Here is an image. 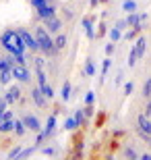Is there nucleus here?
Segmentation results:
<instances>
[{"label":"nucleus","mask_w":151,"mask_h":160,"mask_svg":"<svg viewBox=\"0 0 151 160\" xmlns=\"http://www.w3.org/2000/svg\"><path fill=\"white\" fill-rule=\"evenodd\" d=\"M0 48L6 54H27L29 52L17 29H4L0 33Z\"/></svg>","instance_id":"f257e3e1"},{"label":"nucleus","mask_w":151,"mask_h":160,"mask_svg":"<svg viewBox=\"0 0 151 160\" xmlns=\"http://www.w3.org/2000/svg\"><path fill=\"white\" fill-rule=\"evenodd\" d=\"M33 33H35V38H37V44H40V52L44 54L46 58L58 54V48L54 44V38H52V33L46 29V25H37Z\"/></svg>","instance_id":"f03ea898"},{"label":"nucleus","mask_w":151,"mask_h":160,"mask_svg":"<svg viewBox=\"0 0 151 160\" xmlns=\"http://www.w3.org/2000/svg\"><path fill=\"white\" fill-rule=\"evenodd\" d=\"M31 6L35 8V15L40 21H46L50 17H56V4L48 2V0H29Z\"/></svg>","instance_id":"7ed1b4c3"},{"label":"nucleus","mask_w":151,"mask_h":160,"mask_svg":"<svg viewBox=\"0 0 151 160\" xmlns=\"http://www.w3.org/2000/svg\"><path fill=\"white\" fill-rule=\"evenodd\" d=\"M145 50H147V38H137V42L133 44V48H130V52H128V67H134L137 62H139L143 56H145Z\"/></svg>","instance_id":"20e7f679"},{"label":"nucleus","mask_w":151,"mask_h":160,"mask_svg":"<svg viewBox=\"0 0 151 160\" xmlns=\"http://www.w3.org/2000/svg\"><path fill=\"white\" fill-rule=\"evenodd\" d=\"M19 36H21V40H23V44L27 46V50H29L31 54H37L40 52V44H37V38H35V33H31L29 29H25V27H17Z\"/></svg>","instance_id":"39448f33"},{"label":"nucleus","mask_w":151,"mask_h":160,"mask_svg":"<svg viewBox=\"0 0 151 160\" xmlns=\"http://www.w3.org/2000/svg\"><path fill=\"white\" fill-rule=\"evenodd\" d=\"M11 69H12V77H15V81H19V83H29L31 81V71L27 69L25 62H12Z\"/></svg>","instance_id":"423d86ee"},{"label":"nucleus","mask_w":151,"mask_h":160,"mask_svg":"<svg viewBox=\"0 0 151 160\" xmlns=\"http://www.w3.org/2000/svg\"><path fill=\"white\" fill-rule=\"evenodd\" d=\"M29 98H31V102H33L35 106L37 108H41V110H44V108H48V98H46V94H44V92H41V88L40 85H35V88H31V92H29Z\"/></svg>","instance_id":"0eeeda50"},{"label":"nucleus","mask_w":151,"mask_h":160,"mask_svg":"<svg viewBox=\"0 0 151 160\" xmlns=\"http://www.w3.org/2000/svg\"><path fill=\"white\" fill-rule=\"evenodd\" d=\"M21 119H23V123L27 125V129L31 131V133H40L41 129H44V127H41V121L37 119V114H31V112H25L23 117H21Z\"/></svg>","instance_id":"6e6552de"},{"label":"nucleus","mask_w":151,"mask_h":160,"mask_svg":"<svg viewBox=\"0 0 151 160\" xmlns=\"http://www.w3.org/2000/svg\"><path fill=\"white\" fill-rule=\"evenodd\" d=\"M21 88L19 85H8V89H6V94H4V98H6V102L8 104H17L19 100H21Z\"/></svg>","instance_id":"1a4fd4ad"},{"label":"nucleus","mask_w":151,"mask_h":160,"mask_svg":"<svg viewBox=\"0 0 151 160\" xmlns=\"http://www.w3.org/2000/svg\"><path fill=\"white\" fill-rule=\"evenodd\" d=\"M137 131H141V133H149L151 135V119L145 112L137 117Z\"/></svg>","instance_id":"9d476101"},{"label":"nucleus","mask_w":151,"mask_h":160,"mask_svg":"<svg viewBox=\"0 0 151 160\" xmlns=\"http://www.w3.org/2000/svg\"><path fill=\"white\" fill-rule=\"evenodd\" d=\"M44 25H46V29L50 31V33H60V29H62V21H60L58 17H50L44 21Z\"/></svg>","instance_id":"9b49d317"},{"label":"nucleus","mask_w":151,"mask_h":160,"mask_svg":"<svg viewBox=\"0 0 151 160\" xmlns=\"http://www.w3.org/2000/svg\"><path fill=\"white\" fill-rule=\"evenodd\" d=\"M83 29H85V36H87L89 40H93V38H95V25H93V19L91 17H85V19H83Z\"/></svg>","instance_id":"f8f14e48"},{"label":"nucleus","mask_w":151,"mask_h":160,"mask_svg":"<svg viewBox=\"0 0 151 160\" xmlns=\"http://www.w3.org/2000/svg\"><path fill=\"white\" fill-rule=\"evenodd\" d=\"M54 129H56V117H54V114H50V117H48V123H46V127H44V135L46 137H52V133H54Z\"/></svg>","instance_id":"ddd939ff"},{"label":"nucleus","mask_w":151,"mask_h":160,"mask_svg":"<svg viewBox=\"0 0 151 160\" xmlns=\"http://www.w3.org/2000/svg\"><path fill=\"white\" fill-rule=\"evenodd\" d=\"M27 131H29V129H27V125L23 123V119H15V131H12L15 135H17V137H23Z\"/></svg>","instance_id":"4468645a"},{"label":"nucleus","mask_w":151,"mask_h":160,"mask_svg":"<svg viewBox=\"0 0 151 160\" xmlns=\"http://www.w3.org/2000/svg\"><path fill=\"white\" fill-rule=\"evenodd\" d=\"M54 44H56V48H58V52H62L64 48H66V44H68V38H66V33H56V38H54Z\"/></svg>","instance_id":"2eb2a0df"},{"label":"nucleus","mask_w":151,"mask_h":160,"mask_svg":"<svg viewBox=\"0 0 151 160\" xmlns=\"http://www.w3.org/2000/svg\"><path fill=\"white\" fill-rule=\"evenodd\" d=\"M15 131V119H4L0 123V133H12Z\"/></svg>","instance_id":"dca6fc26"},{"label":"nucleus","mask_w":151,"mask_h":160,"mask_svg":"<svg viewBox=\"0 0 151 160\" xmlns=\"http://www.w3.org/2000/svg\"><path fill=\"white\" fill-rule=\"evenodd\" d=\"M12 69H4V71H0V83L2 85H11V81H12Z\"/></svg>","instance_id":"f3484780"},{"label":"nucleus","mask_w":151,"mask_h":160,"mask_svg":"<svg viewBox=\"0 0 151 160\" xmlns=\"http://www.w3.org/2000/svg\"><path fill=\"white\" fill-rule=\"evenodd\" d=\"M126 23H128V27H139V23H141V15H139L137 11H134V12H128Z\"/></svg>","instance_id":"a211bd4d"},{"label":"nucleus","mask_w":151,"mask_h":160,"mask_svg":"<svg viewBox=\"0 0 151 160\" xmlns=\"http://www.w3.org/2000/svg\"><path fill=\"white\" fill-rule=\"evenodd\" d=\"M60 98H62V102H68V100H70V81H64V83H62Z\"/></svg>","instance_id":"6ab92c4d"},{"label":"nucleus","mask_w":151,"mask_h":160,"mask_svg":"<svg viewBox=\"0 0 151 160\" xmlns=\"http://www.w3.org/2000/svg\"><path fill=\"white\" fill-rule=\"evenodd\" d=\"M141 96L145 98V100H149L151 98V75L145 79V83H143V89H141Z\"/></svg>","instance_id":"aec40b11"},{"label":"nucleus","mask_w":151,"mask_h":160,"mask_svg":"<svg viewBox=\"0 0 151 160\" xmlns=\"http://www.w3.org/2000/svg\"><path fill=\"white\" fill-rule=\"evenodd\" d=\"M85 75H87V77H93V75H95V62H93V58L85 60Z\"/></svg>","instance_id":"412c9836"},{"label":"nucleus","mask_w":151,"mask_h":160,"mask_svg":"<svg viewBox=\"0 0 151 160\" xmlns=\"http://www.w3.org/2000/svg\"><path fill=\"white\" fill-rule=\"evenodd\" d=\"M120 38H122V29H120V25H114V27L110 29V40L114 42V44H116V42L120 40Z\"/></svg>","instance_id":"4be33fe9"},{"label":"nucleus","mask_w":151,"mask_h":160,"mask_svg":"<svg viewBox=\"0 0 151 160\" xmlns=\"http://www.w3.org/2000/svg\"><path fill=\"white\" fill-rule=\"evenodd\" d=\"M77 119V123H79V127H81L83 123H85V119H87V114H85V108H79V110H75V114H73Z\"/></svg>","instance_id":"5701e85b"},{"label":"nucleus","mask_w":151,"mask_h":160,"mask_svg":"<svg viewBox=\"0 0 151 160\" xmlns=\"http://www.w3.org/2000/svg\"><path fill=\"white\" fill-rule=\"evenodd\" d=\"M77 127H79V123H77L75 117H68V119L64 121V129L66 131H73V129H77Z\"/></svg>","instance_id":"b1692460"},{"label":"nucleus","mask_w":151,"mask_h":160,"mask_svg":"<svg viewBox=\"0 0 151 160\" xmlns=\"http://www.w3.org/2000/svg\"><path fill=\"white\" fill-rule=\"evenodd\" d=\"M40 88H41V92L46 94L48 100H52V98H54V88L50 85V83H46V85H40Z\"/></svg>","instance_id":"393cba45"},{"label":"nucleus","mask_w":151,"mask_h":160,"mask_svg":"<svg viewBox=\"0 0 151 160\" xmlns=\"http://www.w3.org/2000/svg\"><path fill=\"white\" fill-rule=\"evenodd\" d=\"M122 8H124L126 12H134L137 11V2H134V0H126V2L122 4Z\"/></svg>","instance_id":"a878e982"},{"label":"nucleus","mask_w":151,"mask_h":160,"mask_svg":"<svg viewBox=\"0 0 151 160\" xmlns=\"http://www.w3.org/2000/svg\"><path fill=\"white\" fill-rule=\"evenodd\" d=\"M33 69H46V58H44V56H35L33 58Z\"/></svg>","instance_id":"bb28decb"},{"label":"nucleus","mask_w":151,"mask_h":160,"mask_svg":"<svg viewBox=\"0 0 151 160\" xmlns=\"http://www.w3.org/2000/svg\"><path fill=\"white\" fill-rule=\"evenodd\" d=\"M110 67H112V58L108 56V58L104 60V67H101V81H104V77L108 75V71H110Z\"/></svg>","instance_id":"cd10ccee"},{"label":"nucleus","mask_w":151,"mask_h":160,"mask_svg":"<svg viewBox=\"0 0 151 160\" xmlns=\"http://www.w3.org/2000/svg\"><path fill=\"white\" fill-rule=\"evenodd\" d=\"M21 152H23V148H21V146H15V148L8 152V158H19V156H21Z\"/></svg>","instance_id":"c85d7f7f"},{"label":"nucleus","mask_w":151,"mask_h":160,"mask_svg":"<svg viewBox=\"0 0 151 160\" xmlns=\"http://www.w3.org/2000/svg\"><path fill=\"white\" fill-rule=\"evenodd\" d=\"M124 156H126V158H139V152L134 148H126L124 150Z\"/></svg>","instance_id":"c756f323"},{"label":"nucleus","mask_w":151,"mask_h":160,"mask_svg":"<svg viewBox=\"0 0 151 160\" xmlns=\"http://www.w3.org/2000/svg\"><path fill=\"white\" fill-rule=\"evenodd\" d=\"M4 69H11V62L6 56H0V71H4Z\"/></svg>","instance_id":"7c9ffc66"},{"label":"nucleus","mask_w":151,"mask_h":160,"mask_svg":"<svg viewBox=\"0 0 151 160\" xmlns=\"http://www.w3.org/2000/svg\"><path fill=\"white\" fill-rule=\"evenodd\" d=\"M133 89H134L133 81H126V83H124V96H130V94H133Z\"/></svg>","instance_id":"2f4dec72"},{"label":"nucleus","mask_w":151,"mask_h":160,"mask_svg":"<svg viewBox=\"0 0 151 160\" xmlns=\"http://www.w3.org/2000/svg\"><path fill=\"white\" fill-rule=\"evenodd\" d=\"M6 106H8V102H6V98H4V96H0V117H2V114H4Z\"/></svg>","instance_id":"473e14b6"},{"label":"nucleus","mask_w":151,"mask_h":160,"mask_svg":"<svg viewBox=\"0 0 151 160\" xmlns=\"http://www.w3.org/2000/svg\"><path fill=\"white\" fill-rule=\"evenodd\" d=\"M95 102V94L93 92H87V96H85V104H93Z\"/></svg>","instance_id":"72a5a7b5"},{"label":"nucleus","mask_w":151,"mask_h":160,"mask_svg":"<svg viewBox=\"0 0 151 160\" xmlns=\"http://www.w3.org/2000/svg\"><path fill=\"white\" fill-rule=\"evenodd\" d=\"M143 112H145V114H147V117H149V119H151V98H149V100H147V104H145V108H143Z\"/></svg>","instance_id":"f704fd0d"},{"label":"nucleus","mask_w":151,"mask_h":160,"mask_svg":"<svg viewBox=\"0 0 151 160\" xmlns=\"http://www.w3.org/2000/svg\"><path fill=\"white\" fill-rule=\"evenodd\" d=\"M112 52H114V42H112V44H108V46H106V54H108V56H110Z\"/></svg>","instance_id":"c9c22d12"},{"label":"nucleus","mask_w":151,"mask_h":160,"mask_svg":"<svg viewBox=\"0 0 151 160\" xmlns=\"http://www.w3.org/2000/svg\"><path fill=\"white\" fill-rule=\"evenodd\" d=\"M4 119H15V117H12V110H4V114H2V121Z\"/></svg>","instance_id":"e433bc0d"},{"label":"nucleus","mask_w":151,"mask_h":160,"mask_svg":"<svg viewBox=\"0 0 151 160\" xmlns=\"http://www.w3.org/2000/svg\"><path fill=\"white\" fill-rule=\"evenodd\" d=\"M41 152H44V154H48V156H52L54 154V148H41Z\"/></svg>","instance_id":"4c0bfd02"},{"label":"nucleus","mask_w":151,"mask_h":160,"mask_svg":"<svg viewBox=\"0 0 151 160\" xmlns=\"http://www.w3.org/2000/svg\"><path fill=\"white\" fill-rule=\"evenodd\" d=\"M141 158H143V160H151V154H143Z\"/></svg>","instance_id":"58836bf2"},{"label":"nucleus","mask_w":151,"mask_h":160,"mask_svg":"<svg viewBox=\"0 0 151 160\" xmlns=\"http://www.w3.org/2000/svg\"><path fill=\"white\" fill-rule=\"evenodd\" d=\"M0 123H2V117H0Z\"/></svg>","instance_id":"ea45409f"},{"label":"nucleus","mask_w":151,"mask_h":160,"mask_svg":"<svg viewBox=\"0 0 151 160\" xmlns=\"http://www.w3.org/2000/svg\"><path fill=\"white\" fill-rule=\"evenodd\" d=\"M0 85H2V83H0Z\"/></svg>","instance_id":"a19ab883"}]
</instances>
